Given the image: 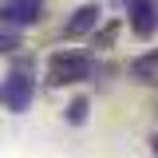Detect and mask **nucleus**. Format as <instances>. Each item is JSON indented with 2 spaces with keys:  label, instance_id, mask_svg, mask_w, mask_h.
<instances>
[{
  "label": "nucleus",
  "instance_id": "1",
  "mask_svg": "<svg viewBox=\"0 0 158 158\" xmlns=\"http://www.w3.org/2000/svg\"><path fill=\"white\" fill-rule=\"evenodd\" d=\"M95 75V59L91 52H79V48H63L48 56V83L52 87H75L83 79Z\"/></svg>",
  "mask_w": 158,
  "mask_h": 158
},
{
  "label": "nucleus",
  "instance_id": "3",
  "mask_svg": "<svg viewBox=\"0 0 158 158\" xmlns=\"http://www.w3.org/2000/svg\"><path fill=\"white\" fill-rule=\"evenodd\" d=\"M32 99H36V83H32V75L12 71V75L0 83V103H4L8 111H16V115H24V111L32 107Z\"/></svg>",
  "mask_w": 158,
  "mask_h": 158
},
{
  "label": "nucleus",
  "instance_id": "2",
  "mask_svg": "<svg viewBox=\"0 0 158 158\" xmlns=\"http://www.w3.org/2000/svg\"><path fill=\"white\" fill-rule=\"evenodd\" d=\"M40 16H44V0H4L0 4V28L24 32V28L40 24Z\"/></svg>",
  "mask_w": 158,
  "mask_h": 158
},
{
  "label": "nucleus",
  "instance_id": "11",
  "mask_svg": "<svg viewBox=\"0 0 158 158\" xmlns=\"http://www.w3.org/2000/svg\"><path fill=\"white\" fill-rule=\"evenodd\" d=\"M154 150H158V138H154Z\"/></svg>",
  "mask_w": 158,
  "mask_h": 158
},
{
  "label": "nucleus",
  "instance_id": "7",
  "mask_svg": "<svg viewBox=\"0 0 158 158\" xmlns=\"http://www.w3.org/2000/svg\"><path fill=\"white\" fill-rule=\"evenodd\" d=\"M16 52H24V36L16 28H0V56H16Z\"/></svg>",
  "mask_w": 158,
  "mask_h": 158
},
{
  "label": "nucleus",
  "instance_id": "8",
  "mask_svg": "<svg viewBox=\"0 0 158 158\" xmlns=\"http://www.w3.org/2000/svg\"><path fill=\"white\" fill-rule=\"evenodd\" d=\"M87 111H91V103H87V95H75L71 103H67V123H71V127H79V123H87Z\"/></svg>",
  "mask_w": 158,
  "mask_h": 158
},
{
  "label": "nucleus",
  "instance_id": "9",
  "mask_svg": "<svg viewBox=\"0 0 158 158\" xmlns=\"http://www.w3.org/2000/svg\"><path fill=\"white\" fill-rule=\"evenodd\" d=\"M118 36V24H103L99 32H91V48H107V44H115Z\"/></svg>",
  "mask_w": 158,
  "mask_h": 158
},
{
  "label": "nucleus",
  "instance_id": "10",
  "mask_svg": "<svg viewBox=\"0 0 158 158\" xmlns=\"http://www.w3.org/2000/svg\"><path fill=\"white\" fill-rule=\"evenodd\" d=\"M138 4H150V0H127V8H138Z\"/></svg>",
  "mask_w": 158,
  "mask_h": 158
},
{
  "label": "nucleus",
  "instance_id": "6",
  "mask_svg": "<svg viewBox=\"0 0 158 158\" xmlns=\"http://www.w3.org/2000/svg\"><path fill=\"white\" fill-rule=\"evenodd\" d=\"M131 79H138V83H158V52L138 56L135 63H131Z\"/></svg>",
  "mask_w": 158,
  "mask_h": 158
},
{
  "label": "nucleus",
  "instance_id": "5",
  "mask_svg": "<svg viewBox=\"0 0 158 158\" xmlns=\"http://www.w3.org/2000/svg\"><path fill=\"white\" fill-rule=\"evenodd\" d=\"M131 32H135L138 40H154L158 36V8H154V4L131 8Z\"/></svg>",
  "mask_w": 158,
  "mask_h": 158
},
{
  "label": "nucleus",
  "instance_id": "4",
  "mask_svg": "<svg viewBox=\"0 0 158 158\" xmlns=\"http://www.w3.org/2000/svg\"><path fill=\"white\" fill-rule=\"evenodd\" d=\"M99 28V4H79L75 12L67 16V24H63V36H91Z\"/></svg>",
  "mask_w": 158,
  "mask_h": 158
}]
</instances>
